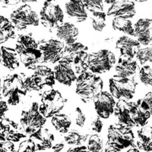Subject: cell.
Segmentation results:
<instances>
[{
    "mask_svg": "<svg viewBox=\"0 0 152 152\" xmlns=\"http://www.w3.org/2000/svg\"><path fill=\"white\" fill-rule=\"evenodd\" d=\"M114 114L119 123L133 127H142L147 124L151 113L149 107L143 98L136 102L119 100L114 108Z\"/></svg>",
    "mask_w": 152,
    "mask_h": 152,
    "instance_id": "cell-1",
    "label": "cell"
},
{
    "mask_svg": "<svg viewBox=\"0 0 152 152\" xmlns=\"http://www.w3.org/2000/svg\"><path fill=\"white\" fill-rule=\"evenodd\" d=\"M104 88V81L97 74L91 72H84L78 75L76 79L75 93L82 102L90 103Z\"/></svg>",
    "mask_w": 152,
    "mask_h": 152,
    "instance_id": "cell-2",
    "label": "cell"
},
{
    "mask_svg": "<svg viewBox=\"0 0 152 152\" xmlns=\"http://www.w3.org/2000/svg\"><path fill=\"white\" fill-rule=\"evenodd\" d=\"M88 47L76 41L65 46L60 62L71 66L76 74L80 75L88 69Z\"/></svg>",
    "mask_w": 152,
    "mask_h": 152,
    "instance_id": "cell-3",
    "label": "cell"
},
{
    "mask_svg": "<svg viewBox=\"0 0 152 152\" xmlns=\"http://www.w3.org/2000/svg\"><path fill=\"white\" fill-rule=\"evenodd\" d=\"M135 135L132 129L122 123L111 124L107 131V145L119 151L134 145Z\"/></svg>",
    "mask_w": 152,
    "mask_h": 152,
    "instance_id": "cell-4",
    "label": "cell"
},
{
    "mask_svg": "<svg viewBox=\"0 0 152 152\" xmlns=\"http://www.w3.org/2000/svg\"><path fill=\"white\" fill-rule=\"evenodd\" d=\"M137 85L135 77L127 78L113 74L109 80L110 92L118 100H131L135 95Z\"/></svg>",
    "mask_w": 152,
    "mask_h": 152,
    "instance_id": "cell-5",
    "label": "cell"
},
{
    "mask_svg": "<svg viewBox=\"0 0 152 152\" xmlns=\"http://www.w3.org/2000/svg\"><path fill=\"white\" fill-rule=\"evenodd\" d=\"M28 90L24 85V80L20 75H11L4 80L2 94L7 99L9 105H18L21 97L25 96Z\"/></svg>",
    "mask_w": 152,
    "mask_h": 152,
    "instance_id": "cell-6",
    "label": "cell"
},
{
    "mask_svg": "<svg viewBox=\"0 0 152 152\" xmlns=\"http://www.w3.org/2000/svg\"><path fill=\"white\" fill-rule=\"evenodd\" d=\"M34 70V74L24 79V85L28 91H39L45 87H53L55 85L54 72L50 67L39 65Z\"/></svg>",
    "mask_w": 152,
    "mask_h": 152,
    "instance_id": "cell-7",
    "label": "cell"
},
{
    "mask_svg": "<svg viewBox=\"0 0 152 152\" xmlns=\"http://www.w3.org/2000/svg\"><path fill=\"white\" fill-rule=\"evenodd\" d=\"M47 121V118L40 113L39 104L34 102L28 109L21 112V122L22 130L27 135L30 136L39 129L43 127Z\"/></svg>",
    "mask_w": 152,
    "mask_h": 152,
    "instance_id": "cell-8",
    "label": "cell"
},
{
    "mask_svg": "<svg viewBox=\"0 0 152 152\" xmlns=\"http://www.w3.org/2000/svg\"><path fill=\"white\" fill-rule=\"evenodd\" d=\"M66 100L60 92L55 89H50L43 92L39 110L45 118H52L65 107Z\"/></svg>",
    "mask_w": 152,
    "mask_h": 152,
    "instance_id": "cell-9",
    "label": "cell"
},
{
    "mask_svg": "<svg viewBox=\"0 0 152 152\" xmlns=\"http://www.w3.org/2000/svg\"><path fill=\"white\" fill-rule=\"evenodd\" d=\"M116 63V56L110 50L103 49L88 54V69L94 74L109 72Z\"/></svg>",
    "mask_w": 152,
    "mask_h": 152,
    "instance_id": "cell-10",
    "label": "cell"
},
{
    "mask_svg": "<svg viewBox=\"0 0 152 152\" xmlns=\"http://www.w3.org/2000/svg\"><path fill=\"white\" fill-rule=\"evenodd\" d=\"M10 21L16 29L22 31L30 26H38L40 18L29 5L24 4L12 12Z\"/></svg>",
    "mask_w": 152,
    "mask_h": 152,
    "instance_id": "cell-11",
    "label": "cell"
},
{
    "mask_svg": "<svg viewBox=\"0 0 152 152\" xmlns=\"http://www.w3.org/2000/svg\"><path fill=\"white\" fill-rule=\"evenodd\" d=\"M64 12L57 4L44 2L40 12V21L43 27L54 28L63 23Z\"/></svg>",
    "mask_w": 152,
    "mask_h": 152,
    "instance_id": "cell-12",
    "label": "cell"
},
{
    "mask_svg": "<svg viewBox=\"0 0 152 152\" xmlns=\"http://www.w3.org/2000/svg\"><path fill=\"white\" fill-rule=\"evenodd\" d=\"M38 47L41 51L43 62L49 64H55L62 59L65 44L59 40L50 39L42 40L38 43Z\"/></svg>",
    "mask_w": 152,
    "mask_h": 152,
    "instance_id": "cell-13",
    "label": "cell"
},
{
    "mask_svg": "<svg viewBox=\"0 0 152 152\" xmlns=\"http://www.w3.org/2000/svg\"><path fill=\"white\" fill-rule=\"evenodd\" d=\"M94 106L100 118L108 119L114 113L116 101L110 92L100 91L93 99Z\"/></svg>",
    "mask_w": 152,
    "mask_h": 152,
    "instance_id": "cell-14",
    "label": "cell"
},
{
    "mask_svg": "<svg viewBox=\"0 0 152 152\" xmlns=\"http://www.w3.org/2000/svg\"><path fill=\"white\" fill-rule=\"evenodd\" d=\"M25 134V133H24ZM19 132L18 126L11 119L5 116H0V142L5 141L19 142L27 135Z\"/></svg>",
    "mask_w": 152,
    "mask_h": 152,
    "instance_id": "cell-15",
    "label": "cell"
},
{
    "mask_svg": "<svg viewBox=\"0 0 152 152\" xmlns=\"http://www.w3.org/2000/svg\"><path fill=\"white\" fill-rule=\"evenodd\" d=\"M135 14V5L132 0H116L107 12V16L125 19L132 18Z\"/></svg>",
    "mask_w": 152,
    "mask_h": 152,
    "instance_id": "cell-16",
    "label": "cell"
},
{
    "mask_svg": "<svg viewBox=\"0 0 152 152\" xmlns=\"http://www.w3.org/2000/svg\"><path fill=\"white\" fill-rule=\"evenodd\" d=\"M140 48L141 43L130 37H120L116 43V49L120 58L126 60H132Z\"/></svg>",
    "mask_w": 152,
    "mask_h": 152,
    "instance_id": "cell-17",
    "label": "cell"
},
{
    "mask_svg": "<svg viewBox=\"0 0 152 152\" xmlns=\"http://www.w3.org/2000/svg\"><path fill=\"white\" fill-rule=\"evenodd\" d=\"M133 37L142 45H149L152 42V19H138L134 24Z\"/></svg>",
    "mask_w": 152,
    "mask_h": 152,
    "instance_id": "cell-18",
    "label": "cell"
},
{
    "mask_svg": "<svg viewBox=\"0 0 152 152\" xmlns=\"http://www.w3.org/2000/svg\"><path fill=\"white\" fill-rule=\"evenodd\" d=\"M53 72L56 81L66 86H71L77 79L76 73L71 66L60 61L55 66Z\"/></svg>",
    "mask_w": 152,
    "mask_h": 152,
    "instance_id": "cell-19",
    "label": "cell"
},
{
    "mask_svg": "<svg viewBox=\"0 0 152 152\" xmlns=\"http://www.w3.org/2000/svg\"><path fill=\"white\" fill-rule=\"evenodd\" d=\"M56 34L59 40L66 44H70L77 41L79 31L72 23L64 22L57 27Z\"/></svg>",
    "mask_w": 152,
    "mask_h": 152,
    "instance_id": "cell-20",
    "label": "cell"
},
{
    "mask_svg": "<svg viewBox=\"0 0 152 152\" xmlns=\"http://www.w3.org/2000/svg\"><path fill=\"white\" fill-rule=\"evenodd\" d=\"M66 14L77 22H84L88 18V13L82 0H69L65 5Z\"/></svg>",
    "mask_w": 152,
    "mask_h": 152,
    "instance_id": "cell-21",
    "label": "cell"
},
{
    "mask_svg": "<svg viewBox=\"0 0 152 152\" xmlns=\"http://www.w3.org/2000/svg\"><path fill=\"white\" fill-rule=\"evenodd\" d=\"M29 137L32 138L34 142L37 151L51 148L54 142V138H55L53 134L50 132L48 129L43 128V126L39 129L37 131L34 132Z\"/></svg>",
    "mask_w": 152,
    "mask_h": 152,
    "instance_id": "cell-22",
    "label": "cell"
},
{
    "mask_svg": "<svg viewBox=\"0 0 152 152\" xmlns=\"http://www.w3.org/2000/svg\"><path fill=\"white\" fill-rule=\"evenodd\" d=\"M22 64L28 69H34L42 58L41 51L38 47H30L18 53Z\"/></svg>",
    "mask_w": 152,
    "mask_h": 152,
    "instance_id": "cell-23",
    "label": "cell"
},
{
    "mask_svg": "<svg viewBox=\"0 0 152 152\" xmlns=\"http://www.w3.org/2000/svg\"><path fill=\"white\" fill-rule=\"evenodd\" d=\"M16 50L7 47L0 48V63L6 69L13 71L19 67V60Z\"/></svg>",
    "mask_w": 152,
    "mask_h": 152,
    "instance_id": "cell-24",
    "label": "cell"
},
{
    "mask_svg": "<svg viewBox=\"0 0 152 152\" xmlns=\"http://www.w3.org/2000/svg\"><path fill=\"white\" fill-rule=\"evenodd\" d=\"M137 146L141 151H152V126H144L137 132Z\"/></svg>",
    "mask_w": 152,
    "mask_h": 152,
    "instance_id": "cell-25",
    "label": "cell"
},
{
    "mask_svg": "<svg viewBox=\"0 0 152 152\" xmlns=\"http://www.w3.org/2000/svg\"><path fill=\"white\" fill-rule=\"evenodd\" d=\"M138 64L134 60H126L119 58V62L115 67L114 74L123 77H135Z\"/></svg>",
    "mask_w": 152,
    "mask_h": 152,
    "instance_id": "cell-26",
    "label": "cell"
},
{
    "mask_svg": "<svg viewBox=\"0 0 152 152\" xmlns=\"http://www.w3.org/2000/svg\"><path fill=\"white\" fill-rule=\"evenodd\" d=\"M51 123L55 129L62 134H66L69 130L72 125L70 118L66 114L61 113H58L52 116Z\"/></svg>",
    "mask_w": 152,
    "mask_h": 152,
    "instance_id": "cell-27",
    "label": "cell"
},
{
    "mask_svg": "<svg viewBox=\"0 0 152 152\" xmlns=\"http://www.w3.org/2000/svg\"><path fill=\"white\" fill-rule=\"evenodd\" d=\"M15 28L9 19L4 16H0V44L15 36Z\"/></svg>",
    "mask_w": 152,
    "mask_h": 152,
    "instance_id": "cell-28",
    "label": "cell"
},
{
    "mask_svg": "<svg viewBox=\"0 0 152 152\" xmlns=\"http://www.w3.org/2000/svg\"><path fill=\"white\" fill-rule=\"evenodd\" d=\"M112 27L115 31L123 32L129 36L134 35V24L130 19L114 18L112 20Z\"/></svg>",
    "mask_w": 152,
    "mask_h": 152,
    "instance_id": "cell-29",
    "label": "cell"
},
{
    "mask_svg": "<svg viewBox=\"0 0 152 152\" xmlns=\"http://www.w3.org/2000/svg\"><path fill=\"white\" fill-rule=\"evenodd\" d=\"M88 139V135L80 132L76 129L68 131L64 135V140L68 145L78 146L82 145Z\"/></svg>",
    "mask_w": 152,
    "mask_h": 152,
    "instance_id": "cell-30",
    "label": "cell"
},
{
    "mask_svg": "<svg viewBox=\"0 0 152 152\" xmlns=\"http://www.w3.org/2000/svg\"><path fill=\"white\" fill-rule=\"evenodd\" d=\"M91 20V25L94 31L100 32L106 27L107 13L105 12L92 13Z\"/></svg>",
    "mask_w": 152,
    "mask_h": 152,
    "instance_id": "cell-31",
    "label": "cell"
},
{
    "mask_svg": "<svg viewBox=\"0 0 152 152\" xmlns=\"http://www.w3.org/2000/svg\"><path fill=\"white\" fill-rule=\"evenodd\" d=\"M88 151L97 152L102 151L104 148V142L102 138L97 134L91 135L88 142Z\"/></svg>",
    "mask_w": 152,
    "mask_h": 152,
    "instance_id": "cell-32",
    "label": "cell"
},
{
    "mask_svg": "<svg viewBox=\"0 0 152 152\" xmlns=\"http://www.w3.org/2000/svg\"><path fill=\"white\" fill-rule=\"evenodd\" d=\"M135 56L142 65L152 63V47L140 48L137 51Z\"/></svg>",
    "mask_w": 152,
    "mask_h": 152,
    "instance_id": "cell-33",
    "label": "cell"
},
{
    "mask_svg": "<svg viewBox=\"0 0 152 152\" xmlns=\"http://www.w3.org/2000/svg\"><path fill=\"white\" fill-rule=\"evenodd\" d=\"M87 11L92 13L104 12V4L103 0H82Z\"/></svg>",
    "mask_w": 152,
    "mask_h": 152,
    "instance_id": "cell-34",
    "label": "cell"
},
{
    "mask_svg": "<svg viewBox=\"0 0 152 152\" xmlns=\"http://www.w3.org/2000/svg\"><path fill=\"white\" fill-rule=\"evenodd\" d=\"M139 78L145 86L152 88V67L144 66L139 71Z\"/></svg>",
    "mask_w": 152,
    "mask_h": 152,
    "instance_id": "cell-35",
    "label": "cell"
},
{
    "mask_svg": "<svg viewBox=\"0 0 152 152\" xmlns=\"http://www.w3.org/2000/svg\"><path fill=\"white\" fill-rule=\"evenodd\" d=\"M34 151H37L36 145H35L33 139L31 138L21 142L19 145L18 149V151L19 152Z\"/></svg>",
    "mask_w": 152,
    "mask_h": 152,
    "instance_id": "cell-36",
    "label": "cell"
},
{
    "mask_svg": "<svg viewBox=\"0 0 152 152\" xmlns=\"http://www.w3.org/2000/svg\"><path fill=\"white\" fill-rule=\"evenodd\" d=\"M75 122L79 127H83L86 121V116L80 107H76L75 110Z\"/></svg>",
    "mask_w": 152,
    "mask_h": 152,
    "instance_id": "cell-37",
    "label": "cell"
},
{
    "mask_svg": "<svg viewBox=\"0 0 152 152\" xmlns=\"http://www.w3.org/2000/svg\"><path fill=\"white\" fill-rule=\"evenodd\" d=\"M103 126H104V124H103L102 120L100 119V117H97L96 118V119H94L91 123L92 131L96 133L101 132Z\"/></svg>",
    "mask_w": 152,
    "mask_h": 152,
    "instance_id": "cell-38",
    "label": "cell"
},
{
    "mask_svg": "<svg viewBox=\"0 0 152 152\" xmlns=\"http://www.w3.org/2000/svg\"><path fill=\"white\" fill-rule=\"evenodd\" d=\"M15 151L14 143L12 141H5L0 142V151L11 152Z\"/></svg>",
    "mask_w": 152,
    "mask_h": 152,
    "instance_id": "cell-39",
    "label": "cell"
},
{
    "mask_svg": "<svg viewBox=\"0 0 152 152\" xmlns=\"http://www.w3.org/2000/svg\"><path fill=\"white\" fill-rule=\"evenodd\" d=\"M23 0H0V5H2V7H9L18 5Z\"/></svg>",
    "mask_w": 152,
    "mask_h": 152,
    "instance_id": "cell-40",
    "label": "cell"
},
{
    "mask_svg": "<svg viewBox=\"0 0 152 152\" xmlns=\"http://www.w3.org/2000/svg\"><path fill=\"white\" fill-rule=\"evenodd\" d=\"M143 100H145L146 104H148V106L150 112L152 115V91L148 92L147 94L145 95V97H143Z\"/></svg>",
    "mask_w": 152,
    "mask_h": 152,
    "instance_id": "cell-41",
    "label": "cell"
},
{
    "mask_svg": "<svg viewBox=\"0 0 152 152\" xmlns=\"http://www.w3.org/2000/svg\"><path fill=\"white\" fill-rule=\"evenodd\" d=\"M8 111L7 103L3 100H0V116H5V113Z\"/></svg>",
    "mask_w": 152,
    "mask_h": 152,
    "instance_id": "cell-42",
    "label": "cell"
},
{
    "mask_svg": "<svg viewBox=\"0 0 152 152\" xmlns=\"http://www.w3.org/2000/svg\"><path fill=\"white\" fill-rule=\"evenodd\" d=\"M68 151H88V148L84 145H78L74 148H70Z\"/></svg>",
    "mask_w": 152,
    "mask_h": 152,
    "instance_id": "cell-43",
    "label": "cell"
},
{
    "mask_svg": "<svg viewBox=\"0 0 152 152\" xmlns=\"http://www.w3.org/2000/svg\"><path fill=\"white\" fill-rule=\"evenodd\" d=\"M64 144L62 143H58V144H56L55 145H53L52 146V150L54 151H61L63 150L64 148Z\"/></svg>",
    "mask_w": 152,
    "mask_h": 152,
    "instance_id": "cell-44",
    "label": "cell"
},
{
    "mask_svg": "<svg viewBox=\"0 0 152 152\" xmlns=\"http://www.w3.org/2000/svg\"><path fill=\"white\" fill-rule=\"evenodd\" d=\"M103 1H104V2H105V3L111 5V4H113V2H116V0H103Z\"/></svg>",
    "mask_w": 152,
    "mask_h": 152,
    "instance_id": "cell-45",
    "label": "cell"
},
{
    "mask_svg": "<svg viewBox=\"0 0 152 152\" xmlns=\"http://www.w3.org/2000/svg\"><path fill=\"white\" fill-rule=\"evenodd\" d=\"M38 0H23L22 2L26 3V2H37Z\"/></svg>",
    "mask_w": 152,
    "mask_h": 152,
    "instance_id": "cell-46",
    "label": "cell"
},
{
    "mask_svg": "<svg viewBox=\"0 0 152 152\" xmlns=\"http://www.w3.org/2000/svg\"><path fill=\"white\" fill-rule=\"evenodd\" d=\"M132 1H135V2H145L148 1V0H132Z\"/></svg>",
    "mask_w": 152,
    "mask_h": 152,
    "instance_id": "cell-47",
    "label": "cell"
},
{
    "mask_svg": "<svg viewBox=\"0 0 152 152\" xmlns=\"http://www.w3.org/2000/svg\"><path fill=\"white\" fill-rule=\"evenodd\" d=\"M45 2H53V1H55V0H44Z\"/></svg>",
    "mask_w": 152,
    "mask_h": 152,
    "instance_id": "cell-48",
    "label": "cell"
},
{
    "mask_svg": "<svg viewBox=\"0 0 152 152\" xmlns=\"http://www.w3.org/2000/svg\"><path fill=\"white\" fill-rule=\"evenodd\" d=\"M1 86H2V83H1V79H0V88H1Z\"/></svg>",
    "mask_w": 152,
    "mask_h": 152,
    "instance_id": "cell-49",
    "label": "cell"
}]
</instances>
